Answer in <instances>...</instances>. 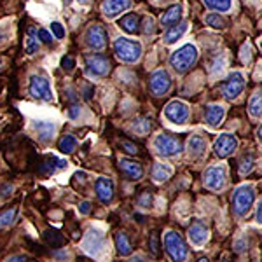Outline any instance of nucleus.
<instances>
[{
  "instance_id": "nucleus-1",
  "label": "nucleus",
  "mask_w": 262,
  "mask_h": 262,
  "mask_svg": "<svg viewBox=\"0 0 262 262\" xmlns=\"http://www.w3.org/2000/svg\"><path fill=\"white\" fill-rule=\"evenodd\" d=\"M196 61H198V49L194 44H184L182 48L173 51V54L170 56V65L179 74L187 72Z\"/></svg>"
},
{
  "instance_id": "nucleus-2",
  "label": "nucleus",
  "mask_w": 262,
  "mask_h": 262,
  "mask_svg": "<svg viewBox=\"0 0 262 262\" xmlns=\"http://www.w3.org/2000/svg\"><path fill=\"white\" fill-rule=\"evenodd\" d=\"M253 201H255V189H253V185L243 184L239 187H236L234 192H232V210L239 217H243V215L250 212Z\"/></svg>"
},
{
  "instance_id": "nucleus-3",
  "label": "nucleus",
  "mask_w": 262,
  "mask_h": 262,
  "mask_svg": "<svg viewBox=\"0 0 262 262\" xmlns=\"http://www.w3.org/2000/svg\"><path fill=\"white\" fill-rule=\"evenodd\" d=\"M164 250L170 255L173 262H185L189 257V248L185 245L184 238L175 231H168L164 234Z\"/></svg>"
},
{
  "instance_id": "nucleus-4",
  "label": "nucleus",
  "mask_w": 262,
  "mask_h": 262,
  "mask_svg": "<svg viewBox=\"0 0 262 262\" xmlns=\"http://www.w3.org/2000/svg\"><path fill=\"white\" fill-rule=\"evenodd\" d=\"M114 53L124 63H137L142 56V44L138 40H131L121 37L114 42Z\"/></svg>"
},
{
  "instance_id": "nucleus-5",
  "label": "nucleus",
  "mask_w": 262,
  "mask_h": 262,
  "mask_svg": "<svg viewBox=\"0 0 262 262\" xmlns=\"http://www.w3.org/2000/svg\"><path fill=\"white\" fill-rule=\"evenodd\" d=\"M154 149L163 158H173V156L180 154L182 142L179 138L171 137V135H158L154 140Z\"/></svg>"
},
{
  "instance_id": "nucleus-6",
  "label": "nucleus",
  "mask_w": 262,
  "mask_h": 262,
  "mask_svg": "<svg viewBox=\"0 0 262 262\" xmlns=\"http://www.w3.org/2000/svg\"><path fill=\"white\" fill-rule=\"evenodd\" d=\"M28 93L35 100H42V101L53 100V90H51V84L44 75H32L30 84H28Z\"/></svg>"
},
{
  "instance_id": "nucleus-7",
  "label": "nucleus",
  "mask_w": 262,
  "mask_h": 262,
  "mask_svg": "<svg viewBox=\"0 0 262 262\" xmlns=\"http://www.w3.org/2000/svg\"><path fill=\"white\" fill-rule=\"evenodd\" d=\"M164 117L173 124H185L189 119V105L180 100H171L164 107Z\"/></svg>"
},
{
  "instance_id": "nucleus-8",
  "label": "nucleus",
  "mask_w": 262,
  "mask_h": 262,
  "mask_svg": "<svg viewBox=\"0 0 262 262\" xmlns=\"http://www.w3.org/2000/svg\"><path fill=\"white\" fill-rule=\"evenodd\" d=\"M82 247L90 255H100L105 248V234L100 229H95L91 227L90 231L86 232V238L82 242Z\"/></svg>"
},
{
  "instance_id": "nucleus-9",
  "label": "nucleus",
  "mask_w": 262,
  "mask_h": 262,
  "mask_svg": "<svg viewBox=\"0 0 262 262\" xmlns=\"http://www.w3.org/2000/svg\"><path fill=\"white\" fill-rule=\"evenodd\" d=\"M86 72L91 77H105L111 72V61L103 54H93L86 60Z\"/></svg>"
},
{
  "instance_id": "nucleus-10",
  "label": "nucleus",
  "mask_w": 262,
  "mask_h": 262,
  "mask_svg": "<svg viewBox=\"0 0 262 262\" xmlns=\"http://www.w3.org/2000/svg\"><path fill=\"white\" fill-rule=\"evenodd\" d=\"M203 184L212 191H221L226 185V168L224 166H210L203 173Z\"/></svg>"
},
{
  "instance_id": "nucleus-11",
  "label": "nucleus",
  "mask_w": 262,
  "mask_h": 262,
  "mask_svg": "<svg viewBox=\"0 0 262 262\" xmlns=\"http://www.w3.org/2000/svg\"><path fill=\"white\" fill-rule=\"evenodd\" d=\"M149 88H150V93L156 96H163L164 93L170 91L171 88V77L166 70L159 69L156 70L154 74L150 75V81H149Z\"/></svg>"
},
{
  "instance_id": "nucleus-12",
  "label": "nucleus",
  "mask_w": 262,
  "mask_h": 262,
  "mask_svg": "<svg viewBox=\"0 0 262 262\" xmlns=\"http://www.w3.org/2000/svg\"><path fill=\"white\" fill-rule=\"evenodd\" d=\"M245 88V77L242 72H232L229 77L226 79V82H224V96H226L227 100H234L238 98L239 95H242Z\"/></svg>"
},
{
  "instance_id": "nucleus-13",
  "label": "nucleus",
  "mask_w": 262,
  "mask_h": 262,
  "mask_svg": "<svg viewBox=\"0 0 262 262\" xmlns=\"http://www.w3.org/2000/svg\"><path fill=\"white\" fill-rule=\"evenodd\" d=\"M236 147H238V140H236L234 135L231 133H224L221 135V137L215 140L213 143V150L215 154L219 156V158H229V156L232 154V152L236 150Z\"/></svg>"
},
{
  "instance_id": "nucleus-14",
  "label": "nucleus",
  "mask_w": 262,
  "mask_h": 262,
  "mask_svg": "<svg viewBox=\"0 0 262 262\" xmlns=\"http://www.w3.org/2000/svg\"><path fill=\"white\" fill-rule=\"evenodd\" d=\"M86 42L91 49L100 51L107 46V32L101 25H93L86 32Z\"/></svg>"
},
{
  "instance_id": "nucleus-15",
  "label": "nucleus",
  "mask_w": 262,
  "mask_h": 262,
  "mask_svg": "<svg viewBox=\"0 0 262 262\" xmlns=\"http://www.w3.org/2000/svg\"><path fill=\"white\" fill-rule=\"evenodd\" d=\"M187 234H189V239H191V243L194 245V247H203V245L208 242L210 232H208V227H206L205 224L198 221V222L191 224Z\"/></svg>"
},
{
  "instance_id": "nucleus-16",
  "label": "nucleus",
  "mask_w": 262,
  "mask_h": 262,
  "mask_svg": "<svg viewBox=\"0 0 262 262\" xmlns=\"http://www.w3.org/2000/svg\"><path fill=\"white\" fill-rule=\"evenodd\" d=\"M65 166H67L65 159H60V158H56V156L49 154L40 161L39 173H40V175H54V173L63 170Z\"/></svg>"
},
{
  "instance_id": "nucleus-17",
  "label": "nucleus",
  "mask_w": 262,
  "mask_h": 262,
  "mask_svg": "<svg viewBox=\"0 0 262 262\" xmlns=\"http://www.w3.org/2000/svg\"><path fill=\"white\" fill-rule=\"evenodd\" d=\"M95 192H96V196H98V200L107 205L114 198V182L111 179L100 177V179L95 182Z\"/></svg>"
},
{
  "instance_id": "nucleus-18",
  "label": "nucleus",
  "mask_w": 262,
  "mask_h": 262,
  "mask_svg": "<svg viewBox=\"0 0 262 262\" xmlns=\"http://www.w3.org/2000/svg\"><path fill=\"white\" fill-rule=\"evenodd\" d=\"M133 4V0H103L101 11L107 18H116L122 11H128Z\"/></svg>"
},
{
  "instance_id": "nucleus-19",
  "label": "nucleus",
  "mask_w": 262,
  "mask_h": 262,
  "mask_svg": "<svg viewBox=\"0 0 262 262\" xmlns=\"http://www.w3.org/2000/svg\"><path fill=\"white\" fill-rule=\"evenodd\" d=\"M119 170L122 171V175L128 180H140L143 177V168L142 164L129 161V159H121L119 161Z\"/></svg>"
},
{
  "instance_id": "nucleus-20",
  "label": "nucleus",
  "mask_w": 262,
  "mask_h": 262,
  "mask_svg": "<svg viewBox=\"0 0 262 262\" xmlns=\"http://www.w3.org/2000/svg\"><path fill=\"white\" fill-rule=\"evenodd\" d=\"M224 116H226V108H224L222 105L213 103L205 108V122L208 126H212V128L221 124L224 121Z\"/></svg>"
},
{
  "instance_id": "nucleus-21",
  "label": "nucleus",
  "mask_w": 262,
  "mask_h": 262,
  "mask_svg": "<svg viewBox=\"0 0 262 262\" xmlns=\"http://www.w3.org/2000/svg\"><path fill=\"white\" fill-rule=\"evenodd\" d=\"M180 19H182V6L180 4H175V6L168 7L164 11V14L161 16V25L166 28H171L175 25H179Z\"/></svg>"
},
{
  "instance_id": "nucleus-22",
  "label": "nucleus",
  "mask_w": 262,
  "mask_h": 262,
  "mask_svg": "<svg viewBox=\"0 0 262 262\" xmlns=\"http://www.w3.org/2000/svg\"><path fill=\"white\" fill-rule=\"evenodd\" d=\"M40 48V39H39V30L33 27H28L27 35H25V53L27 54H35Z\"/></svg>"
},
{
  "instance_id": "nucleus-23",
  "label": "nucleus",
  "mask_w": 262,
  "mask_h": 262,
  "mask_svg": "<svg viewBox=\"0 0 262 262\" xmlns=\"http://www.w3.org/2000/svg\"><path fill=\"white\" fill-rule=\"evenodd\" d=\"M117 25H119V28L122 32L137 33L138 28H140V18H138V14H135V12H128V14L122 16Z\"/></svg>"
},
{
  "instance_id": "nucleus-24",
  "label": "nucleus",
  "mask_w": 262,
  "mask_h": 262,
  "mask_svg": "<svg viewBox=\"0 0 262 262\" xmlns=\"http://www.w3.org/2000/svg\"><path fill=\"white\" fill-rule=\"evenodd\" d=\"M33 128H35L37 135H39V138L42 142L51 140V137L56 133V124H54L53 121H37L35 124H33Z\"/></svg>"
},
{
  "instance_id": "nucleus-25",
  "label": "nucleus",
  "mask_w": 262,
  "mask_h": 262,
  "mask_svg": "<svg viewBox=\"0 0 262 262\" xmlns=\"http://www.w3.org/2000/svg\"><path fill=\"white\" fill-rule=\"evenodd\" d=\"M187 150L191 158H200L203 152L206 150V140L203 137H200V135H194L187 142Z\"/></svg>"
},
{
  "instance_id": "nucleus-26",
  "label": "nucleus",
  "mask_w": 262,
  "mask_h": 262,
  "mask_svg": "<svg viewBox=\"0 0 262 262\" xmlns=\"http://www.w3.org/2000/svg\"><path fill=\"white\" fill-rule=\"evenodd\" d=\"M187 28H189L187 23H179V25H175V27L168 28V32L164 33V42H166V44H175V42H179L182 37L185 35Z\"/></svg>"
},
{
  "instance_id": "nucleus-27",
  "label": "nucleus",
  "mask_w": 262,
  "mask_h": 262,
  "mask_svg": "<svg viewBox=\"0 0 262 262\" xmlns=\"http://www.w3.org/2000/svg\"><path fill=\"white\" fill-rule=\"evenodd\" d=\"M114 239H116V248H117V252H119V255H122V257L131 255V252H133V245H131L126 232H117Z\"/></svg>"
},
{
  "instance_id": "nucleus-28",
  "label": "nucleus",
  "mask_w": 262,
  "mask_h": 262,
  "mask_svg": "<svg viewBox=\"0 0 262 262\" xmlns=\"http://www.w3.org/2000/svg\"><path fill=\"white\" fill-rule=\"evenodd\" d=\"M173 175V168L170 164H164V163H156L152 166V179L154 182H164L168 180Z\"/></svg>"
},
{
  "instance_id": "nucleus-29",
  "label": "nucleus",
  "mask_w": 262,
  "mask_h": 262,
  "mask_svg": "<svg viewBox=\"0 0 262 262\" xmlns=\"http://www.w3.org/2000/svg\"><path fill=\"white\" fill-rule=\"evenodd\" d=\"M44 242L49 245V247H53V248H61L63 245H65V236L61 234L60 231H56V229H48V231H44Z\"/></svg>"
},
{
  "instance_id": "nucleus-30",
  "label": "nucleus",
  "mask_w": 262,
  "mask_h": 262,
  "mask_svg": "<svg viewBox=\"0 0 262 262\" xmlns=\"http://www.w3.org/2000/svg\"><path fill=\"white\" fill-rule=\"evenodd\" d=\"M77 147V140H75L74 135H63L58 142V150H61L63 154H72Z\"/></svg>"
},
{
  "instance_id": "nucleus-31",
  "label": "nucleus",
  "mask_w": 262,
  "mask_h": 262,
  "mask_svg": "<svg viewBox=\"0 0 262 262\" xmlns=\"http://www.w3.org/2000/svg\"><path fill=\"white\" fill-rule=\"evenodd\" d=\"M248 111L252 117H262V91H257L252 95L250 103H248Z\"/></svg>"
},
{
  "instance_id": "nucleus-32",
  "label": "nucleus",
  "mask_w": 262,
  "mask_h": 262,
  "mask_svg": "<svg viewBox=\"0 0 262 262\" xmlns=\"http://www.w3.org/2000/svg\"><path fill=\"white\" fill-rule=\"evenodd\" d=\"M206 4V7L213 11H221V12H226L231 9L232 6V0H203Z\"/></svg>"
},
{
  "instance_id": "nucleus-33",
  "label": "nucleus",
  "mask_w": 262,
  "mask_h": 262,
  "mask_svg": "<svg viewBox=\"0 0 262 262\" xmlns=\"http://www.w3.org/2000/svg\"><path fill=\"white\" fill-rule=\"evenodd\" d=\"M16 215H18V208L6 210V212L0 215V229H6V227L12 226V222L16 221Z\"/></svg>"
},
{
  "instance_id": "nucleus-34",
  "label": "nucleus",
  "mask_w": 262,
  "mask_h": 262,
  "mask_svg": "<svg viewBox=\"0 0 262 262\" xmlns=\"http://www.w3.org/2000/svg\"><path fill=\"white\" fill-rule=\"evenodd\" d=\"M150 128H152V122H150V119H147V117H140V119H137V121H135V124H133V129L137 131V133H140V135L149 133Z\"/></svg>"
},
{
  "instance_id": "nucleus-35",
  "label": "nucleus",
  "mask_w": 262,
  "mask_h": 262,
  "mask_svg": "<svg viewBox=\"0 0 262 262\" xmlns=\"http://www.w3.org/2000/svg\"><path fill=\"white\" fill-rule=\"evenodd\" d=\"M206 25H210L212 28H226L227 21L221 14H208L206 16Z\"/></svg>"
},
{
  "instance_id": "nucleus-36",
  "label": "nucleus",
  "mask_w": 262,
  "mask_h": 262,
  "mask_svg": "<svg viewBox=\"0 0 262 262\" xmlns=\"http://www.w3.org/2000/svg\"><path fill=\"white\" fill-rule=\"evenodd\" d=\"M252 168H253V154H245L242 161H239V173L247 175V173L252 171Z\"/></svg>"
},
{
  "instance_id": "nucleus-37",
  "label": "nucleus",
  "mask_w": 262,
  "mask_h": 262,
  "mask_svg": "<svg viewBox=\"0 0 262 262\" xmlns=\"http://www.w3.org/2000/svg\"><path fill=\"white\" fill-rule=\"evenodd\" d=\"M149 247H150L152 255L158 257V255H159V234H158V232H152V234H150V238H149Z\"/></svg>"
},
{
  "instance_id": "nucleus-38",
  "label": "nucleus",
  "mask_w": 262,
  "mask_h": 262,
  "mask_svg": "<svg viewBox=\"0 0 262 262\" xmlns=\"http://www.w3.org/2000/svg\"><path fill=\"white\" fill-rule=\"evenodd\" d=\"M51 32H53L54 39H63V37H65V28H63V25L60 21H53V23H51Z\"/></svg>"
},
{
  "instance_id": "nucleus-39",
  "label": "nucleus",
  "mask_w": 262,
  "mask_h": 262,
  "mask_svg": "<svg viewBox=\"0 0 262 262\" xmlns=\"http://www.w3.org/2000/svg\"><path fill=\"white\" fill-rule=\"evenodd\" d=\"M74 67H75L74 56L67 54V56H63V58H61V69L65 70V72H72V70H74Z\"/></svg>"
},
{
  "instance_id": "nucleus-40",
  "label": "nucleus",
  "mask_w": 262,
  "mask_h": 262,
  "mask_svg": "<svg viewBox=\"0 0 262 262\" xmlns=\"http://www.w3.org/2000/svg\"><path fill=\"white\" fill-rule=\"evenodd\" d=\"M138 206H142V208H150L152 206V196L150 192H143L140 194V198H138Z\"/></svg>"
},
{
  "instance_id": "nucleus-41",
  "label": "nucleus",
  "mask_w": 262,
  "mask_h": 262,
  "mask_svg": "<svg viewBox=\"0 0 262 262\" xmlns=\"http://www.w3.org/2000/svg\"><path fill=\"white\" fill-rule=\"evenodd\" d=\"M156 32V27H154V19L152 18H145V21H143V33L145 35H150V33Z\"/></svg>"
},
{
  "instance_id": "nucleus-42",
  "label": "nucleus",
  "mask_w": 262,
  "mask_h": 262,
  "mask_svg": "<svg viewBox=\"0 0 262 262\" xmlns=\"http://www.w3.org/2000/svg\"><path fill=\"white\" fill-rule=\"evenodd\" d=\"M39 39L40 42H44V44H53V35H51L48 30H44V28L39 30Z\"/></svg>"
},
{
  "instance_id": "nucleus-43",
  "label": "nucleus",
  "mask_w": 262,
  "mask_h": 262,
  "mask_svg": "<svg viewBox=\"0 0 262 262\" xmlns=\"http://www.w3.org/2000/svg\"><path fill=\"white\" fill-rule=\"evenodd\" d=\"M121 147H122V149H124L126 152H128V154H137V152H138V147L135 145V143L128 142V140L122 142V143H121Z\"/></svg>"
},
{
  "instance_id": "nucleus-44",
  "label": "nucleus",
  "mask_w": 262,
  "mask_h": 262,
  "mask_svg": "<svg viewBox=\"0 0 262 262\" xmlns=\"http://www.w3.org/2000/svg\"><path fill=\"white\" fill-rule=\"evenodd\" d=\"M79 114H81V107H79L77 103H72L70 108H69V117L70 119H77Z\"/></svg>"
},
{
  "instance_id": "nucleus-45",
  "label": "nucleus",
  "mask_w": 262,
  "mask_h": 262,
  "mask_svg": "<svg viewBox=\"0 0 262 262\" xmlns=\"http://www.w3.org/2000/svg\"><path fill=\"white\" fill-rule=\"evenodd\" d=\"M79 212H81L82 215H88L91 212V203L90 201H82L81 205H79Z\"/></svg>"
},
{
  "instance_id": "nucleus-46",
  "label": "nucleus",
  "mask_w": 262,
  "mask_h": 262,
  "mask_svg": "<svg viewBox=\"0 0 262 262\" xmlns=\"http://www.w3.org/2000/svg\"><path fill=\"white\" fill-rule=\"evenodd\" d=\"M255 221H257V224H260V226H262V200L259 201V205H257V212H255Z\"/></svg>"
},
{
  "instance_id": "nucleus-47",
  "label": "nucleus",
  "mask_w": 262,
  "mask_h": 262,
  "mask_svg": "<svg viewBox=\"0 0 262 262\" xmlns=\"http://www.w3.org/2000/svg\"><path fill=\"white\" fill-rule=\"evenodd\" d=\"M7 262H28V260H27V257H25V255H12V257L7 259Z\"/></svg>"
},
{
  "instance_id": "nucleus-48",
  "label": "nucleus",
  "mask_w": 262,
  "mask_h": 262,
  "mask_svg": "<svg viewBox=\"0 0 262 262\" xmlns=\"http://www.w3.org/2000/svg\"><path fill=\"white\" fill-rule=\"evenodd\" d=\"M12 189H14L12 185H6V187L2 189V196L4 198H9V194H12Z\"/></svg>"
},
{
  "instance_id": "nucleus-49",
  "label": "nucleus",
  "mask_w": 262,
  "mask_h": 262,
  "mask_svg": "<svg viewBox=\"0 0 262 262\" xmlns=\"http://www.w3.org/2000/svg\"><path fill=\"white\" fill-rule=\"evenodd\" d=\"M54 257H56V259H60V260H63V259H67V257H69V253L67 252H54L53 253Z\"/></svg>"
},
{
  "instance_id": "nucleus-50",
  "label": "nucleus",
  "mask_w": 262,
  "mask_h": 262,
  "mask_svg": "<svg viewBox=\"0 0 262 262\" xmlns=\"http://www.w3.org/2000/svg\"><path fill=\"white\" fill-rule=\"evenodd\" d=\"M129 262H143V259L140 255H135V257H131V260Z\"/></svg>"
},
{
  "instance_id": "nucleus-51",
  "label": "nucleus",
  "mask_w": 262,
  "mask_h": 262,
  "mask_svg": "<svg viewBox=\"0 0 262 262\" xmlns=\"http://www.w3.org/2000/svg\"><path fill=\"white\" fill-rule=\"evenodd\" d=\"M4 40H6V32H4L2 28H0V44H2Z\"/></svg>"
},
{
  "instance_id": "nucleus-52",
  "label": "nucleus",
  "mask_w": 262,
  "mask_h": 262,
  "mask_svg": "<svg viewBox=\"0 0 262 262\" xmlns=\"http://www.w3.org/2000/svg\"><path fill=\"white\" fill-rule=\"evenodd\" d=\"M257 135H259V140L262 142V126H260V128H259V131H257Z\"/></svg>"
},
{
  "instance_id": "nucleus-53",
  "label": "nucleus",
  "mask_w": 262,
  "mask_h": 262,
  "mask_svg": "<svg viewBox=\"0 0 262 262\" xmlns=\"http://www.w3.org/2000/svg\"><path fill=\"white\" fill-rule=\"evenodd\" d=\"M198 262H210V260L206 259V257H203V259H200V260H198Z\"/></svg>"
},
{
  "instance_id": "nucleus-54",
  "label": "nucleus",
  "mask_w": 262,
  "mask_h": 262,
  "mask_svg": "<svg viewBox=\"0 0 262 262\" xmlns=\"http://www.w3.org/2000/svg\"><path fill=\"white\" fill-rule=\"evenodd\" d=\"M77 2H81V4H86V2H88V0H77Z\"/></svg>"
},
{
  "instance_id": "nucleus-55",
  "label": "nucleus",
  "mask_w": 262,
  "mask_h": 262,
  "mask_svg": "<svg viewBox=\"0 0 262 262\" xmlns=\"http://www.w3.org/2000/svg\"><path fill=\"white\" fill-rule=\"evenodd\" d=\"M63 2H65V4H70V2H72V0H63Z\"/></svg>"
},
{
  "instance_id": "nucleus-56",
  "label": "nucleus",
  "mask_w": 262,
  "mask_h": 262,
  "mask_svg": "<svg viewBox=\"0 0 262 262\" xmlns=\"http://www.w3.org/2000/svg\"><path fill=\"white\" fill-rule=\"evenodd\" d=\"M222 262H231V260H222Z\"/></svg>"
},
{
  "instance_id": "nucleus-57",
  "label": "nucleus",
  "mask_w": 262,
  "mask_h": 262,
  "mask_svg": "<svg viewBox=\"0 0 262 262\" xmlns=\"http://www.w3.org/2000/svg\"><path fill=\"white\" fill-rule=\"evenodd\" d=\"M260 49H262V40H260Z\"/></svg>"
},
{
  "instance_id": "nucleus-58",
  "label": "nucleus",
  "mask_w": 262,
  "mask_h": 262,
  "mask_svg": "<svg viewBox=\"0 0 262 262\" xmlns=\"http://www.w3.org/2000/svg\"><path fill=\"white\" fill-rule=\"evenodd\" d=\"M0 65H2V61H0Z\"/></svg>"
}]
</instances>
